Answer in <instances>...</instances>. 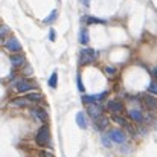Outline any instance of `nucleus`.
I'll use <instances>...</instances> for the list:
<instances>
[{"label":"nucleus","mask_w":157,"mask_h":157,"mask_svg":"<svg viewBox=\"0 0 157 157\" xmlns=\"http://www.w3.org/2000/svg\"><path fill=\"white\" fill-rule=\"evenodd\" d=\"M49 140H51V133H49V127L48 125H43L38 131H37V136H35V142L41 147L44 145H49Z\"/></svg>","instance_id":"obj_1"},{"label":"nucleus","mask_w":157,"mask_h":157,"mask_svg":"<svg viewBox=\"0 0 157 157\" xmlns=\"http://www.w3.org/2000/svg\"><path fill=\"white\" fill-rule=\"evenodd\" d=\"M96 56H98V53H96L95 49L86 48V49H82L79 52V63L81 64H90V63H93L96 59Z\"/></svg>","instance_id":"obj_2"},{"label":"nucleus","mask_w":157,"mask_h":157,"mask_svg":"<svg viewBox=\"0 0 157 157\" xmlns=\"http://www.w3.org/2000/svg\"><path fill=\"white\" fill-rule=\"evenodd\" d=\"M5 48L8 49V51H11V52H20L21 51V44H20V41L15 38V37H11V38H8L6 41H5Z\"/></svg>","instance_id":"obj_3"},{"label":"nucleus","mask_w":157,"mask_h":157,"mask_svg":"<svg viewBox=\"0 0 157 157\" xmlns=\"http://www.w3.org/2000/svg\"><path fill=\"white\" fill-rule=\"evenodd\" d=\"M108 136H110V139H111L114 144H124V142H125V134H124L122 130L114 128V130L108 131Z\"/></svg>","instance_id":"obj_4"},{"label":"nucleus","mask_w":157,"mask_h":157,"mask_svg":"<svg viewBox=\"0 0 157 157\" xmlns=\"http://www.w3.org/2000/svg\"><path fill=\"white\" fill-rule=\"evenodd\" d=\"M15 89H17V92H18V93H26V92H31V90H34L35 87H34V84H32L31 81L21 79V81H18V82H17Z\"/></svg>","instance_id":"obj_5"},{"label":"nucleus","mask_w":157,"mask_h":157,"mask_svg":"<svg viewBox=\"0 0 157 157\" xmlns=\"http://www.w3.org/2000/svg\"><path fill=\"white\" fill-rule=\"evenodd\" d=\"M105 96H107V92L98 93V95H92V96H82V102H86V104H95V102H101Z\"/></svg>","instance_id":"obj_6"},{"label":"nucleus","mask_w":157,"mask_h":157,"mask_svg":"<svg viewBox=\"0 0 157 157\" xmlns=\"http://www.w3.org/2000/svg\"><path fill=\"white\" fill-rule=\"evenodd\" d=\"M108 110L111 111V113H114V114H117V113H121L122 110H124V104L121 102V101H117V99H111V101H108Z\"/></svg>","instance_id":"obj_7"},{"label":"nucleus","mask_w":157,"mask_h":157,"mask_svg":"<svg viewBox=\"0 0 157 157\" xmlns=\"http://www.w3.org/2000/svg\"><path fill=\"white\" fill-rule=\"evenodd\" d=\"M31 114H32V116H34L37 121H41V122H46V121H48V113H46L43 108H40V107H37V108H32Z\"/></svg>","instance_id":"obj_8"},{"label":"nucleus","mask_w":157,"mask_h":157,"mask_svg":"<svg viewBox=\"0 0 157 157\" xmlns=\"http://www.w3.org/2000/svg\"><path fill=\"white\" fill-rule=\"evenodd\" d=\"M87 113L92 116V117H98V116H101L102 114V107L98 104V102H95V104H90L89 105V108H87Z\"/></svg>","instance_id":"obj_9"},{"label":"nucleus","mask_w":157,"mask_h":157,"mask_svg":"<svg viewBox=\"0 0 157 157\" xmlns=\"http://www.w3.org/2000/svg\"><path fill=\"white\" fill-rule=\"evenodd\" d=\"M144 102L148 108L157 110V98H154L153 95H144Z\"/></svg>","instance_id":"obj_10"},{"label":"nucleus","mask_w":157,"mask_h":157,"mask_svg":"<svg viewBox=\"0 0 157 157\" xmlns=\"http://www.w3.org/2000/svg\"><path fill=\"white\" fill-rule=\"evenodd\" d=\"M107 125H108V119L105 117V116H98L96 119H95V127L99 130V131H102V130H105L107 128Z\"/></svg>","instance_id":"obj_11"},{"label":"nucleus","mask_w":157,"mask_h":157,"mask_svg":"<svg viewBox=\"0 0 157 157\" xmlns=\"http://www.w3.org/2000/svg\"><path fill=\"white\" fill-rule=\"evenodd\" d=\"M9 61H11L12 67H20V66L25 64V56H23V55H17V53H14V55L9 58Z\"/></svg>","instance_id":"obj_12"},{"label":"nucleus","mask_w":157,"mask_h":157,"mask_svg":"<svg viewBox=\"0 0 157 157\" xmlns=\"http://www.w3.org/2000/svg\"><path fill=\"white\" fill-rule=\"evenodd\" d=\"M76 124H78V127L79 128H87V116H86V113L84 111H79L78 114H76Z\"/></svg>","instance_id":"obj_13"},{"label":"nucleus","mask_w":157,"mask_h":157,"mask_svg":"<svg viewBox=\"0 0 157 157\" xmlns=\"http://www.w3.org/2000/svg\"><path fill=\"white\" fill-rule=\"evenodd\" d=\"M128 114H130V117H131L134 122H142V121H144V114H142V111H140V110L131 108V110L128 111Z\"/></svg>","instance_id":"obj_14"},{"label":"nucleus","mask_w":157,"mask_h":157,"mask_svg":"<svg viewBox=\"0 0 157 157\" xmlns=\"http://www.w3.org/2000/svg\"><path fill=\"white\" fill-rule=\"evenodd\" d=\"M82 20H84L87 25H105V23H107L102 18H96V17H90V15H89V17H84Z\"/></svg>","instance_id":"obj_15"},{"label":"nucleus","mask_w":157,"mask_h":157,"mask_svg":"<svg viewBox=\"0 0 157 157\" xmlns=\"http://www.w3.org/2000/svg\"><path fill=\"white\" fill-rule=\"evenodd\" d=\"M29 99L28 98H17V99H12L11 105H15V107H28L29 105Z\"/></svg>","instance_id":"obj_16"},{"label":"nucleus","mask_w":157,"mask_h":157,"mask_svg":"<svg viewBox=\"0 0 157 157\" xmlns=\"http://www.w3.org/2000/svg\"><path fill=\"white\" fill-rule=\"evenodd\" d=\"M89 40H90V37H89V31H87L86 28H82V29L79 31V43H81V44H87Z\"/></svg>","instance_id":"obj_17"},{"label":"nucleus","mask_w":157,"mask_h":157,"mask_svg":"<svg viewBox=\"0 0 157 157\" xmlns=\"http://www.w3.org/2000/svg\"><path fill=\"white\" fill-rule=\"evenodd\" d=\"M56 17H58V11L53 9V11H51V14L44 18V23H46V25H51V23H53V21L56 20Z\"/></svg>","instance_id":"obj_18"},{"label":"nucleus","mask_w":157,"mask_h":157,"mask_svg":"<svg viewBox=\"0 0 157 157\" xmlns=\"http://www.w3.org/2000/svg\"><path fill=\"white\" fill-rule=\"evenodd\" d=\"M56 86H58V73L53 72L52 75H51V78H49V87L56 89Z\"/></svg>","instance_id":"obj_19"},{"label":"nucleus","mask_w":157,"mask_h":157,"mask_svg":"<svg viewBox=\"0 0 157 157\" xmlns=\"http://www.w3.org/2000/svg\"><path fill=\"white\" fill-rule=\"evenodd\" d=\"M148 92H150L151 95L157 96V81H151V82H150V86H148Z\"/></svg>","instance_id":"obj_20"},{"label":"nucleus","mask_w":157,"mask_h":157,"mask_svg":"<svg viewBox=\"0 0 157 157\" xmlns=\"http://www.w3.org/2000/svg\"><path fill=\"white\" fill-rule=\"evenodd\" d=\"M26 98H28L29 101H32V102H35V101H40V99H41L40 93H28V95H26Z\"/></svg>","instance_id":"obj_21"},{"label":"nucleus","mask_w":157,"mask_h":157,"mask_svg":"<svg viewBox=\"0 0 157 157\" xmlns=\"http://www.w3.org/2000/svg\"><path fill=\"white\" fill-rule=\"evenodd\" d=\"M113 121H114V122H117L119 125H124V127L127 125V121H125L124 117H121V116H113Z\"/></svg>","instance_id":"obj_22"},{"label":"nucleus","mask_w":157,"mask_h":157,"mask_svg":"<svg viewBox=\"0 0 157 157\" xmlns=\"http://www.w3.org/2000/svg\"><path fill=\"white\" fill-rule=\"evenodd\" d=\"M111 142H113V140L110 139V136H102V144H104V147L108 148V147L111 145Z\"/></svg>","instance_id":"obj_23"},{"label":"nucleus","mask_w":157,"mask_h":157,"mask_svg":"<svg viewBox=\"0 0 157 157\" xmlns=\"http://www.w3.org/2000/svg\"><path fill=\"white\" fill-rule=\"evenodd\" d=\"M105 73H107L108 76H113V75L116 73V69H114V67H110V66H108V67H105Z\"/></svg>","instance_id":"obj_24"},{"label":"nucleus","mask_w":157,"mask_h":157,"mask_svg":"<svg viewBox=\"0 0 157 157\" xmlns=\"http://www.w3.org/2000/svg\"><path fill=\"white\" fill-rule=\"evenodd\" d=\"M9 32V29H8V26H2V29H0V35H2V38H5V35Z\"/></svg>","instance_id":"obj_25"},{"label":"nucleus","mask_w":157,"mask_h":157,"mask_svg":"<svg viewBox=\"0 0 157 157\" xmlns=\"http://www.w3.org/2000/svg\"><path fill=\"white\" fill-rule=\"evenodd\" d=\"M76 81H78V89H79V92H84V86H82V81H81V76H79V75L76 76Z\"/></svg>","instance_id":"obj_26"},{"label":"nucleus","mask_w":157,"mask_h":157,"mask_svg":"<svg viewBox=\"0 0 157 157\" xmlns=\"http://www.w3.org/2000/svg\"><path fill=\"white\" fill-rule=\"evenodd\" d=\"M49 40L51 41H55L56 38H55V31H53L52 28H51V31H49Z\"/></svg>","instance_id":"obj_27"},{"label":"nucleus","mask_w":157,"mask_h":157,"mask_svg":"<svg viewBox=\"0 0 157 157\" xmlns=\"http://www.w3.org/2000/svg\"><path fill=\"white\" fill-rule=\"evenodd\" d=\"M81 3H82L84 6H89V5H90V0H81Z\"/></svg>","instance_id":"obj_28"},{"label":"nucleus","mask_w":157,"mask_h":157,"mask_svg":"<svg viewBox=\"0 0 157 157\" xmlns=\"http://www.w3.org/2000/svg\"><path fill=\"white\" fill-rule=\"evenodd\" d=\"M43 156H44V157H52V154H51V153H44Z\"/></svg>","instance_id":"obj_29"},{"label":"nucleus","mask_w":157,"mask_h":157,"mask_svg":"<svg viewBox=\"0 0 157 157\" xmlns=\"http://www.w3.org/2000/svg\"><path fill=\"white\" fill-rule=\"evenodd\" d=\"M153 73H154V76H156V78H157V67H156V69H154V72H153Z\"/></svg>","instance_id":"obj_30"}]
</instances>
